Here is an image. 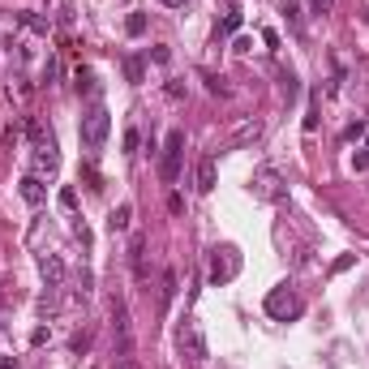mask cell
<instances>
[{
  "label": "cell",
  "mask_w": 369,
  "mask_h": 369,
  "mask_svg": "<svg viewBox=\"0 0 369 369\" xmlns=\"http://www.w3.org/2000/svg\"><path fill=\"white\" fill-rule=\"evenodd\" d=\"M26 138H30V147H35V176H52L60 168V155H56V138L52 129H47L43 120H26Z\"/></svg>",
  "instance_id": "6da1fadb"
},
{
  "label": "cell",
  "mask_w": 369,
  "mask_h": 369,
  "mask_svg": "<svg viewBox=\"0 0 369 369\" xmlns=\"http://www.w3.org/2000/svg\"><path fill=\"white\" fill-rule=\"evenodd\" d=\"M107 133H112V112H107L103 103H90V107H86V116H82V125H77V138H82V147H86L90 155H94V151H103Z\"/></svg>",
  "instance_id": "7a4b0ae2"
},
{
  "label": "cell",
  "mask_w": 369,
  "mask_h": 369,
  "mask_svg": "<svg viewBox=\"0 0 369 369\" xmlns=\"http://www.w3.org/2000/svg\"><path fill=\"white\" fill-rule=\"evenodd\" d=\"M262 309H266V318H275V322H296V318L305 314V301L288 283H279V288H270V292H266Z\"/></svg>",
  "instance_id": "3957f363"
},
{
  "label": "cell",
  "mask_w": 369,
  "mask_h": 369,
  "mask_svg": "<svg viewBox=\"0 0 369 369\" xmlns=\"http://www.w3.org/2000/svg\"><path fill=\"white\" fill-rule=\"evenodd\" d=\"M181 164H185V129H172V133L164 138V155H159V181L176 185Z\"/></svg>",
  "instance_id": "277c9868"
},
{
  "label": "cell",
  "mask_w": 369,
  "mask_h": 369,
  "mask_svg": "<svg viewBox=\"0 0 369 369\" xmlns=\"http://www.w3.org/2000/svg\"><path fill=\"white\" fill-rule=\"evenodd\" d=\"M112 335H116V365L133 361V322H129V309L120 301L112 305Z\"/></svg>",
  "instance_id": "5b68a950"
},
{
  "label": "cell",
  "mask_w": 369,
  "mask_h": 369,
  "mask_svg": "<svg viewBox=\"0 0 369 369\" xmlns=\"http://www.w3.org/2000/svg\"><path fill=\"white\" fill-rule=\"evenodd\" d=\"M176 344H181V352L189 357V365H202V361H206V340H202L198 318H185V322H181V331H176Z\"/></svg>",
  "instance_id": "8992f818"
},
{
  "label": "cell",
  "mask_w": 369,
  "mask_h": 369,
  "mask_svg": "<svg viewBox=\"0 0 369 369\" xmlns=\"http://www.w3.org/2000/svg\"><path fill=\"white\" fill-rule=\"evenodd\" d=\"M240 275V249L236 245H219L215 249V258H211V283H232Z\"/></svg>",
  "instance_id": "52a82bcc"
},
{
  "label": "cell",
  "mask_w": 369,
  "mask_h": 369,
  "mask_svg": "<svg viewBox=\"0 0 369 369\" xmlns=\"http://www.w3.org/2000/svg\"><path fill=\"white\" fill-rule=\"evenodd\" d=\"M253 198H262V202H279L283 198V181H279V172L275 168H262L258 176H253Z\"/></svg>",
  "instance_id": "ba28073f"
},
{
  "label": "cell",
  "mask_w": 369,
  "mask_h": 369,
  "mask_svg": "<svg viewBox=\"0 0 369 369\" xmlns=\"http://www.w3.org/2000/svg\"><path fill=\"white\" fill-rule=\"evenodd\" d=\"M129 266H133V279H138V283L151 279V275H147V236H142V232L129 240Z\"/></svg>",
  "instance_id": "9c48e42d"
},
{
  "label": "cell",
  "mask_w": 369,
  "mask_h": 369,
  "mask_svg": "<svg viewBox=\"0 0 369 369\" xmlns=\"http://www.w3.org/2000/svg\"><path fill=\"white\" fill-rule=\"evenodd\" d=\"M39 275L47 279V288H60L65 283V262H60L56 253H39Z\"/></svg>",
  "instance_id": "30bf717a"
},
{
  "label": "cell",
  "mask_w": 369,
  "mask_h": 369,
  "mask_svg": "<svg viewBox=\"0 0 369 369\" xmlns=\"http://www.w3.org/2000/svg\"><path fill=\"white\" fill-rule=\"evenodd\" d=\"M18 194H22V202H26V206H43V202H47V189H43V181H39L35 172H30V176H22Z\"/></svg>",
  "instance_id": "8fae6325"
},
{
  "label": "cell",
  "mask_w": 369,
  "mask_h": 369,
  "mask_svg": "<svg viewBox=\"0 0 369 369\" xmlns=\"http://www.w3.org/2000/svg\"><path fill=\"white\" fill-rule=\"evenodd\" d=\"M215 189V155L198 159V194H211Z\"/></svg>",
  "instance_id": "7c38bea8"
},
{
  "label": "cell",
  "mask_w": 369,
  "mask_h": 369,
  "mask_svg": "<svg viewBox=\"0 0 369 369\" xmlns=\"http://www.w3.org/2000/svg\"><path fill=\"white\" fill-rule=\"evenodd\" d=\"M172 301H176V270H164L159 275V309H168Z\"/></svg>",
  "instance_id": "4fadbf2b"
},
{
  "label": "cell",
  "mask_w": 369,
  "mask_h": 369,
  "mask_svg": "<svg viewBox=\"0 0 369 369\" xmlns=\"http://www.w3.org/2000/svg\"><path fill=\"white\" fill-rule=\"evenodd\" d=\"M129 223H133V206H129V202H120L116 211L107 215V228H112V232H125V228H129Z\"/></svg>",
  "instance_id": "5bb4252c"
},
{
  "label": "cell",
  "mask_w": 369,
  "mask_h": 369,
  "mask_svg": "<svg viewBox=\"0 0 369 369\" xmlns=\"http://www.w3.org/2000/svg\"><path fill=\"white\" fill-rule=\"evenodd\" d=\"M73 86H77V94H90V90H94V69L77 65V69H73Z\"/></svg>",
  "instance_id": "9a60e30c"
},
{
  "label": "cell",
  "mask_w": 369,
  "mask_h": 369,
  "mask_svg": "<svg viewBox=\"0 0 369 369\" xmlns=\"http://www.w3.org/2000/svg\"><path fill=\"white\" fill-rule=\"evenodd\" d=\"M283 18H288V26H292V35H301V30H305V18H301L296 0H283Z\"/></svg>",
  "instance_id": "2e32d148"
},
{
  "label": "cell",
  "mask_w": 369,
  "mask_h": 369,
  "mask_svg": "<svg viewBox=\"0 0 369 369\" xmlns=\"http://www.w3.org/2000/svg\"><path fill=\"white\" fill-rule=\"evenodd\" d=\"M125 77H129V82H133V86L142 82V77H147V69H142V56H133V52H129V56H125Z\"/></svg>",
  "instance_id": "e0dca14e"
},
{
  "label": "cell",
  "mask_w": 369,
  "mask_h": 369,
  "mask_svg": "<svg viewBox=\"0 0 369 369\" xmlns=\"http://www.w3.org/2000/svg\"><path fill=\"white\" fill-rule=\"evenodd\" d=\"M18 22H22L26 30H35V35H47V18H39V13H30V9L18 13Z\"/></svg>",
  "instance_id": "ac0fdd59"
},
{
  "label": "cell",
  "mask_w": 369,
  "mask_h": 369,
  "mask_svg": "<svg viewBox=\"0 0 369 369\" xmlns=\"http://www.w3.org/2000/svg\"><path fill=\"white\" fill-rule=\"evenodd\" d=\"M318 103H322V94H309V107H305V133H314L318 129Z\"/></svg>",
  "instance_id": "d6986e66"
},
{
  "label": "cell",
  "mask_w": 369,
  "mask_h": 369,
  "mask_svg": "<svg viewBox=\"0 0 369 369\" xmlns=\"http://www.w3.org/2000/svg\"><path fill=\"white\" fill-rule=\"evenodd\" d=\"M125 30H129L133 39H138V35H147V13H129V18H125Z\"/></svg>",
  "instance_id": "ffe728a7"
},
{
  "label": "cell",
  "mask_w": 369,
  "mask_h": 369,
  "mask_svg": "<svg viewBox=\"0 0 369 369\" xmlns=\"http://www.w3.org/2000/svg\"><path fill=\"white\" fill-rule=\"evenodd\" d=\"M258 133H262V125L249 120V125H240V129H236V142H249V138H258Z\"/></svg>",
  "instance_id": "44dd1931"
},
{
  "label": "cell",
  "mask_w": 369,
  "mask_h": 369,
  "mask_svg": "<svg viewBox=\"0 0 369 369\" xmlns=\"http://www.w3.org/2000/svg\"><path fill=\"white\" fill-rule=\"evenodd\" d=\"M219 30H223V35H236V30H240V13H236V9H228V18H223V26H219Z\"/></svg>",
  "instance_id": "7402d4cb"
},
{
  "label": "cell",
  "mask_w": 369,
  "mask_h": 369,
  "mask_svg": "<svg viewBox=\"0 0 369 369\" xmlns=\"http://www.w3.org/2000/svg\"><path fill=\"white\" fill-rule=\"evenodd\" d=\"M73 206H77V194H73V185H65L60 189V211H73Z\"/></svg>",
  "instance_id": "603a6c76"
},
{
  "label": "cell",
  "mask_w": 369,
  "mask_h": 369,
  "mask_svg": "<svg viewBox=\"0 0 369 369\" xmlns=\"http://www.w3.org/2000/svg\"><path fill=\"white\" fill-rule=\"evenodd\" d=\"M369 129H365V120H357V125H348L344 129V142H357V138H365Z\"/></svg>",
  "instance_id": "cb8c5ba5"
},
{
  "label": "cell",
  "mask_w": 369,
  "mask_h": 369,
  "mask_svg": "<svg viewBox=\"0 0 369 369\" xmlns=\"http://www.w3.org/2000/svg\"><path fill=\"white\" fill-rule=\"evenodd\" d=\"M86 348H90V331H77V335H73V352H77V357H82Z\"/></svg>",
  "instance_id": "d4e9b609"
},
{
  "label": "cell",
  "mask_w": 369,
  "mask_h": 369,
  "mask_svg": "<svg viewBox=\"0 0 369 369\" xmlns=\"http://www.w3.org/2000/svg\"><path fill=\"white\" fill-rule=\"evenodd\" d=\"M206 86H211V94H228V82L215 77V73H206Z\"/></svg>",
  "instance_id": "484cf974"
},
{
  "label": "cell",
  "mask_w": 369,
  "mask_h": 369,
  "mask_svg": "<svg viewBox=\"0 0 369 369\" xmlns=\"http://www.w3.org/2000/svg\"><path fill=\"white\" fill-rule=\"evenodd\" d=\"M125 155H138V129H125Z\"/></svg>",
  "instance_id": "4316f807"
},
{
  "label": "cell",
  "mask_w": 369,
  "mask_h": 369,
  "mask_svg": "<svg viewBox=\"0 0 369 369\" xmlns=\"http://www.w3.org/2000/svg\"><path fill=\"white\" fill-rule=\"evenodd\" d=\"M352 168H357V172H369V151H357V155H352Z\"/></svg>",
  "instance_id": "83f0119b"
},
{
  "label": "cell",
  "mask_w": 369,
  "mask_h": 369,
  "mask_svg": "<svg viewBox=\"0 0 369 369\" xmlns=\"http://www.w3.org/2000/svg\"><path fill=\"white\" fill-rule=\"evenodd\" d=\"M43 77H47V86H52L56 77H60V65H56V56H47V73H43Z\"/></svg>",
  "instance_id": "f1b7e54d"
},
{
  "label": "cell",
  "mask_w": 369,
  "mask_h": 369,
  "mask_svg": "<svg viewBox=\"0 0 369 369\" xmlns=\"http://www.w3.org/2000/svg\"><path fill=\"white\" fill-rule=\"evenodd\" d=\"M168 211H172V215H181V211H185V198H181V194H172V198H168Z\"/></svg>",
  "instance_id": "f546056e"
},
{
  "label": "cell",
  "mask_w": 369,
  "mask_h": 369,
  "mask_svg": "<svg viewBox=\"0 0 369 369\" xmlns=\"http://www.w3.org/2000/svg\"><path fill=\"white\" fill-rule=\"evenodd\" d=\"M331 5H335V0H309V9H314V13H327Z\"/></svg>",
  "instance_id": "4dcf8cb0"
},
{
  "label": "cell",
  "mask_w": 369,
  "mask_h": 369,
  "mask_svg": "<svg viewBox=\"0 0 369 369\" xmlns=\"http://www.w3.org/2000/svg\"><path fill=\"white\" fill-rule=\"evenodd\" d=\"M159 5H168V9H185L189 0H159Z\"/></svg>",
  "instance_id": "1f68e13d"
},
{
  "label": "cell",
  "mask_w": 369,
  "mask_h": 369,
  "mask_svg": "<svg viewBox=\"0 0 369 369\" xmlns=\"http://www.w3.org/2000/svg\"><path fill=\"white\" fill-rule=\"evenodd\" d=\"M116 369H138V365H133V361H125V365H116Z\"/></svg>",
  "instance_id": "d6a6232c"
},
{
  "label": "cell",
  "mask_w": 369,
  "mask_h": 369,
  "mask_svg": "<svg viewBox=\"0 0 369 369\" xmlns=\"http://www.w3.org/2000/svg\"><path fill=\"white\" fill-rule=\"evenodd\" d=\"M365 151H369V133H365Z\"/></svg>",
  "instance_id": "836d02e7"
}]
</instances>
